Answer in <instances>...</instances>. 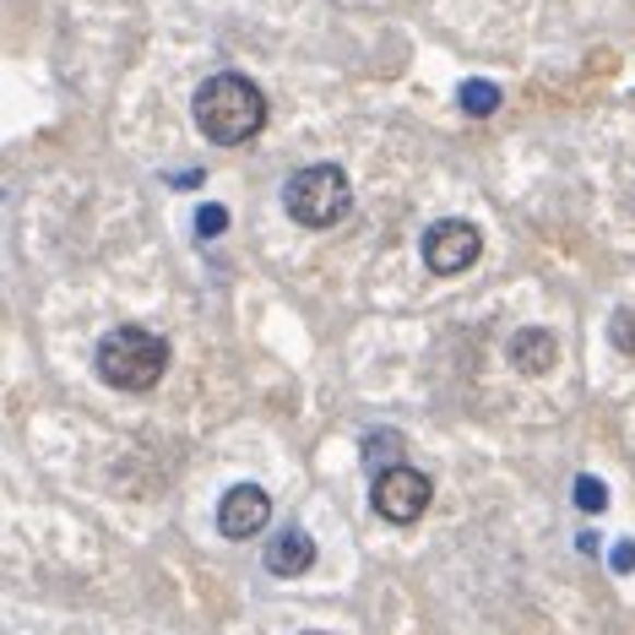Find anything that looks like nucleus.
I'll use <instances>...</instances> for the list:
<instances>
[{
  "label": "nucleus",
  "mask_w": 635,
  "mask_h": 635,
  "mask_svg": "<svg viewBox=\"0 0 635 635\" xmlns=\"http://www.w3.org/2000/svg\"><path fill=\"white\" fill-rule=\"evenodd\" d=\"M196 126L217 148H245L267 126V98H261V87L250 77L217 71V77H207L196 87Z\"/></svg>",
  "instance_id": "obj_1"
},
{
  "label": "nucleus",
  "mask_w": 635,
  "mask_h": 635,
  "mask_svg": "<svg viewBox=\"0 0 635 635\" xmlns=\"http://www.w3.org/2000/svg\"><path fill=\"white\" fill-rule=\"evenodd\" d=\"M93 364H98V380L115 386V391H153L163 380L168 348H163L158 331H148V326H115L98 342Z\"/></svg>",
  "instance_id": "obj_2"
},
{
  "label": "nucleus",
  "mask_w": 635,
  "mask_h": 635,
  "mask_svg": "<svg viewBox=\"0 0 635 635\" xmlns=\"http://www.w3.org/2000/svg\"><path fill=\"white\" fill-rule=\"evenodd\" d=\"M283 212L305 228H331L353 212V190H348V174L337 163H310L299 168L289 185H283Z\"/></svg>",
  "instance_id": "obj_3"
},
{
  "label": "nucleus",
  "mask_w": 635,
  "mask_h": 635,
  "mask_svg": "<svg viewBox=\"0 0 635 635\" xmlns=\"http://www.w3.org/2000/svg\"><path fill=\"white\" fill-rule=\"evenodd\" d=\"M430 499H435V483L430 473H419V468H391V473H375V489H369V505H375V516H386L391 527H413L424 510H430Z\"/></svg>",
  "instance_id": "obj_4"
},
{
  "label": "nucleus",
  "mask_w": 635,
  "mask_h": 635,
  "mask_svg": "<svg viewBox=\"0 0 635 635\" xmlns=\"http://www.w3.org/2000/svg\"><path fill=\"white\" fill-rule=\"evenodd\" d=\"M478 256H483V239H478L473 223H462V217H440V223L424 234V267H430L435 278L468 272Z\"/></svg>",
  "instance_id": "obj_5"
},
{
  "label": "nucleus",
  "mask_w": 635,
  "mask_h": 635,
  "mask_svg": "<svg viewBox=\"0 0 635 635\" xmlns=\"http://www.w3.org/2000/svg\"><path fill=\"white\" fill-rule=\"evenodd\" d=\"M267 521H272V499H267L261 483H234V489L217 499V532H223L228 543L256 538Z\"/></svg>",
  "instance_id": "obj_6"
},
{
  "label": "nucleus",
  "mask_w": 635,
  "mask_h": 635,
  "mask_svg": "<svg viewBox=\"0 0 635 635\" xmlns=\"http://www.w3.org/2000/svg\"><path fill=\"white\" fill-rule=\"evenodd\" d=\"M310 565H316V538H310L305 527H289V532L272 538V549H267V571H272V576L294 581V576H305Z\"/></svg>",
  "instance_id": "obj_7"
},
{
  "label": "nucleus",
  "mask_w": 635,
  "mask_h": 635,
  "mask_svg": "<svg viewBox=\"0 0 635 635\" xmlns=\"http://www.w3.org/2000/svg\"><path fill=\"white\" fill-rule=\"evenodd\" d=\"M554 358H560L554 331L527 326V331H516V337H510V364H516L521 375H549V369H554Z\"/></svg>",
  "instance_id": "obj_8"
},
{
  "label": "nucleus",
  "mask_w": 635,
  "mask_h": 635,
  "mask_svg": "<svg viewBox=\"0 0 635 635\" xmlns=\"http://www.w3.org/2000/svg\"><path fill=\"white\" fill-rule=\"evenodd\" d=\"M364 462H369V473H391V468H402V435L375 430V435L364 440Z\"/></svg>",
  "instance_id": "obj_9"
},
{
  "label": "nucleus",
  "mask_w": 635,
  "mask_h": 635,
  "mask_svg": "<svg viewBox=\"0 0 635 635\" xmlns=\"http://www.w3.org/2000/svg\"><path fill=\"white\" fill-rule=\"evenodd\" d=\"M457 98H462L468 115H494V109H499V87H494V82H462Z\"/></svg>",
  "instance_id": "obj_10"
},
{
  "label": "nucleus",
  "mask_w": 635,
  "mask_h": 635,
  "mask_svg": "<svg viewBox=\"0 0 635 635\" xmlns=\"http://www.w3.org/2000/svg\"><path fill=\"white\" fill-rule=\"evenodd\" d=\"M576 505H581L587 516L609 510V489H603V478H592V473H581V478H576Z\"/></svg>",
  "instance_id": "obj_11"
},
{
  "label": "nucleus",
  "mask_w": 635,
  "mask_h": 635,
  "mask_svg": "<svg viewBox=\"0 0 635 635\" xmlns=\"http://www.w3.org/2000/svg\"><path fill=\"white\" fill-rule=\"evenodd\" d=\"M196 234H201V239H217V234H228V207H217V201L196 207Z\"/></svg>",
  "instance_id": "obj_12"
},
{
  "label": "nucleus",
  "mask_w": 635,
  "mask_h": 635,
  "mask_svg": "<svg viewBox=\"0 0 635 635\" xmlns=\"http://www.w3.org/2000/svg\"><path fill=\"white\" fill-rule=\"evenodd\" d=\"M609 331H614V348H620L625 358H635V316H631V310H614Z\"/></svg>",
  "instance_id": "obj_13"
},
{
  "label": "nucleus",
  "mask_w": 635,
  "mask_h": 635,
  "mask_svg": "<svg viewBox=\"0 0 635 635\" xmlns=\"http://www.w3.org/2000/svg\"><path fill=\"white\" fill-rule=\"evenodd\" d=\"M609 565H614L620 576H631L635 571V543H614V560H609Z\"/></svg>",
  "instance_id": "obj_14"
},
{
  "label": "nucleus",
  "mask_w": 635,
  "mask_h": 635,
  "mask_svg": "<svg viewBox=\"0 0 635 635\" xmlns=\"http://www.w3.org/2000/svg\"><path fill=\"white\" fill-rule=\"evenodd\" d=\"M168 185H179V190H190V185H201V174H196V168H185V174H168Z\"/></svg>",
  "instance_id": "obj_15"
},
{
  "label": "nucleus",
  "mask_w": 635,
  "mask_h": 635,
  "mask_svg": "<svg viewBox=\"0 0 635 635\" xmlns=\"http://www.w3.org/2000/svg\"><path fill=\"white\" fill-rule=\"evenodd\" d=\"M305 635H320V631H305Z\"/></svg>",
  "instance_id": "obj_16"
}]
</instances>
